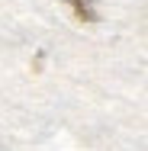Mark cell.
I'll return each instance as SVG.
<instances>
[{"label":"cell","instance_id":"cell-1","mask_svg":"<svg viewBox=\"0 0 148 151\" xmlns=\"http://www.w3.org/2000/svg\"><path fill=\"white\" fill-rule=\"evenodd\" d=\"M64 6H71V13L81 23H97V6L93 0H64Z\"/></svg>","mask_w":148,"mask_h":151}]
</instances>
